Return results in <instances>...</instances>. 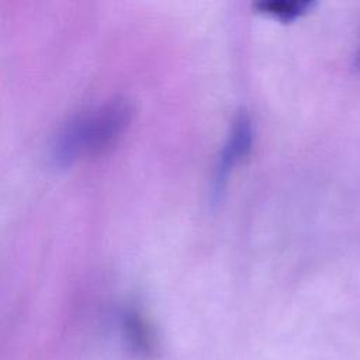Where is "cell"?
<instances>
[{
    "mask_svg": "<svg viewBox=\"0 0 360 360\" xmlns=\"http://www.w3.org/2000/svg\"><path fill=\"white\" fill-rule=\"evenodd\" d=\"M314 7V1L309 0H271L260 1L256 8L264 14H269L278 21L291 22Z\"/></svg>",
    "mask_w": 360,
    "mask_h": 360,
    "instance_id": "277c9868",
    "label": "cell"
},
{
    "mask_svg": "<svg viewBox=\"0 0 360 360\" xmlns=\"http://www.w3.org/2000/svg\"><path fill=\"white\" fill-rule=\"evenodd\" d=\"M253 124L248 115L240 114L238 118H235L215 166L211 191L215 200L222 194L235 166H238L250 152L253 145Z\"/></svg>",
    "mask_w": 360,
    "mask_h": 360,
    "instance_id": "7a4b0ae2",
    "label": "cell"
},
{
    "mask_svg": "<svg viewBox=\"0 0 360 360\" xmlns=\"http://www.w3.org/2000/svg\"><path fill=\"white\" fill-rule=\"evenodd\" d=\"M356 63H357V66L360 68V51H359V53H357V60H356Z\"/></svg>",
    "mask_w": 360,
    "mask_h": 360,
    "instance_id": "5b68a950",
    "label": "cell"
},
{
    "mask_svg": "<svg viewBox=\"0 0 360 360\" xmlns=\"http://www.w3.org/2000/svg\"><path fill=\"white\" fill-rule=\"evenodd\" d=\"M122 333L128 347L138 356L149 357L156 350L152 329L136 312H127L122 318Z\"/></svg>",
    "mask_w": 360,
    "mask_h": 360,
    "instance_id": "3957f363",
    "label": "cell"
},
{
    "mask_svg": "<svg viewBox=\"0 0 360 360\" xmlns=\"http://www.w3.org/2000/svg\"><path fill=\"white\" fill-rule=\"evenodd\" d=\"M132 107L124 98H112L80 111L63 124L51 143V159L59 167L79 158L94 155L118 141L131 122Z\"/></svg>",
    "mask_w": 360,
    "mask_h": 360,
    "instance_id": "6da1fadb",
    "label": "cell"
}]
</instances>
